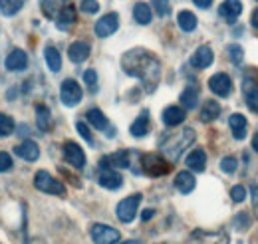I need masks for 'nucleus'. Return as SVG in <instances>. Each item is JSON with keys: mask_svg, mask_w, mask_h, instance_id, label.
Masks as SVG:
<instances>
[{"mask_svg": "<svg viewBox=\"0 0 258 244\" xmlns=\"http://www.w3.org/2000/svg\"><path fill=\"white\" fill-rule=\"evenodd\" d=\"M12 165H14L12 157H10V155H8L6 151H0V173H6V171H10V169H12Z\"/></svg>", "mask_w": 258, "mask_h": 244, "instance_id": "43", "label": "nucleus"}, {"mask_svg": "<svg viewBox=\"0 0 258 244\" xmlns=\"http://www.w3.org/2000/svg\"><path fill=\"white\" fill-rule=\"evenodd\" d=\"M151 6L155 8V12H157L161 18L171 14V2H169V0H153Z\"/></svg>", "mask_w": 258, "mask_h": 244, "instance_id": "37", "label": "nucleus"}, {"mask_svg": "<svg viewBox=\"0 0 258 244\" xmlns=\"http://www.w3.org/2000/svg\"><path fill=\"white\" fill-rule=\"evenodd\" d=\"M209 90L215 95H219V97H228L230 92H232V80L228 78V74L219 72V74L209 78Z\"/></svg>", "mask_w": 258, "mask_h": 244, "instance_id": "8", "label": "nucleus"}, {"mask_svg": "<svg viewBox=\"0 0 258 244\" xmlns=\"http://www.w3.org/2000/svg\"><path fill=\"white\" fill-rule=\"evenodd\" d=\"M232 226H234L236 230H240V232L246 230V228L250 226V216H248L246 213H238L234 218H232Z\"/></svg>", "mask_w": 258, "mask_h": 244, "instance_id": "36", "label": "nucleus"}, {"mask_svg": "<svg viewBox=\"0 0 258 244\" xmlns=\"http://www.w3.org/2000/svg\"><path fill=\"white\" fill-rule=\"evenodd\" d=\"M195 185H197V181H195L191 171H181V173H177V177H175V187H177L179 193H183V195L193 193Z\"/></svg>", "mask_w": 258, "mask_h": 244, "instance_id": "24", "label": "nucleus"}, {"mask_svg": "<svg viewBox=\"0 0 258 244\" xmlns=\"http://www.w3.org/2000/svg\"><path fill=\"white\" fill-rule=\"evenodd\" d=\"M226 52H228V58H230V62L232 64H240L242 62V58H244V50L238 46V44H230L228 48H226Z\"/></svg>", "mask_w": 258, "mask_h": 244, "instance_id": "35", "label": "nucleus"}, {"mask_svg": "<svg viewBox=\"0 0 258 244\" xmlns=\"http://www.w3.org/2000/svg\"><path fill=\"white\" fill-rule=\"evenodd\" d=\"M141 167H143L145 175H149V177H163L171 171L173 165H169V161H165L157 153H145L141 157Z\"/></svg>", "mask_w": 258, "mask_h": 244, "instance_id": "3", "label": "nucleus"}, {"mask_svg": "<svg viewBox=\"0 0 258 244\" xmlns=\"http://www.w3.org/2000/svg\"><path fill=\"white\" fill-rule=\"evenodd\" d=\"M187 167L195 173H203L207 167V153L203 149H193L187 155Z\"/></svg>", "mask_w": 258, "mask_h": 244, "instance_id": "25", "label": "nucleus"}, {"mask_svg": "<svg viewBox=\"0 0 258 244\" xmlns=\"http://www.w3.org/2000/svg\"><path fill=\"white\" fill-rule=\"evenodd\" d=\"M90 52H92V48H90V44L88 42H74L70 48H68V56H70V60L74 62V64H82V62L88 60V56H90Z\"/></svg>", "mask_w": 258, "mask_h": 244, "instance_id": "20", "label": "nucleus"}, {"mask_svg": "<svg viewBox=\"0 0 258 244\" xmlns=\"http://www.w3.org/2000/svg\"><path fill=\"white\" fill-rule=\"evenodd\" d=\"M76 129L80 131V135H82V137H84L88 143H94V135H92V131H90V127H88L86 123L78 121V123H76Z\"/></svg>", "mask_w": 258, "mask_h": 244, "instance_id": "44", "label": "nucleus"}, {"mask_svg": "<svg viewBox=\"0 0 258 244\" xmlns=\"http://www.w3.org/2000/svg\"><path fill=\"white\" fill-rule=\"evenodd\" d=\"M4 66H6L8 72H22V70H26V66H28V54H26L24 50H20V48H14V50L6 56Z\"/></svg>", "mask_w": 258, "mask_h": 244, "instance_id": "12", "label": "nucleus"}, {"mask_svg": "<svg viewBox=\"0 0 258 244\" xmlns=\"http://www.w3.org/2000/svg\"><path fill=\"white\" fill-rule=\"evenodd\" d=\"M82 86L76 82V80H72V78H68L62 82V88H60V97H62V103L68 105V107H76L80 101H82Z\"/></svg>", "mask_w": 258, "mask_h": 244, "instance_id": "7", "label": "nucleus"}, {"mask_svg": "<svg viewBox=\"0 0 258 244\" xmlns=\"http://www.w3.org/2000/svg\"><path fill=\"white\" fill-rule=\"evenodd\" d=\"M24 0H0V12L4 16H14L22 10Z\"/></svg>", "mask_w": 258, "mask_h": 244, "instance_id": "32", "label": "nucleus"}, {"mask_svg": "<svg viewBox=\"0 0 258 244\" xmlns=\"http://www.w3.org/2000/svg\"><path fill=\"white\" fill-rule=\"evenodd\" d=\"M151 16H153V12H151V6H149V4L137 2V4L133 6V18H135L137 24L147 26V24L151 22Z\"/></svg>", "mask_w": 258, "mask_h": 244, "instance_id": "27", "label": "nucleus"}, {"mask_svg": "<svg viewBox=\"0 0 258 244\" xmlns=\"http://www.w3.org/2000/svg\"><path fill=\"white\" fill-rule=\"evenodd\" d=\"M84 82H86V86L90 88V92L96 93L97 92V72L96 70H86V74H84Z\"/></svg>", "mask_w": 258, "mask_h": 244, "instance_id": "38", "label": "nucleus"}, {"mask_svg": "<svg viewBox=\"0 0 258 244\" xmlns=\"http://www.w3.org/2000/svg\"><path fill=\"white\" fill-rule=\"evenodd\" d=\"M219 115H221V105H219V101H215V99H205V101H203V107H201V121L211 123V121H215Z\"/></svg>", "mask_w": 258, "mask_h": 244, "instance_id": "22", "label": "nucleus"}, {"mask_svg": "<svg viewBox=\"0 0 258 244\" xmlns=\"http://www.w3.org/2000/svg\"><path fill=\"white\" fill-rule=\"evenodd\" d=\"M119 28V16L115 12H109L105 16H101L96 22V36L97 38H109L111 34H115Z\"/></svg>", "mask_w": 258, "mask_h": 244, "instance_id": "9", "label": "nucleus"}, {"mask_svg": "<svg viewBox=\"0 0 258 244\" xmlns=\"http://www.w3.org/2000/svg\"><path fill=\"white\" fill-rule=\"evenodd\" d=\"M129 133H131L133 137H145V135L149 133V111H147V109H143V111L139 113V117L131 123Z\"/></svg>", "mask_w": 258, "mask_h": 244, "instance_id": "23", "label": "nucleus"}, {"mask_svg": "<svg viewBox=\"0 0 258 244\" xmlns=\"http://www.w3.org/2000/svg\"><path fill=\"white\" fill-rule=\"evenodd\" d=\"M86 119L92 123L96 129H99V131H105V129L109 127V121H107V117H105V115H103V111H101V109H97V107L90 109V111L86 113Z\"/></svg>", "mask_w": 258, "mask_h": 244, "instance_id": "30", "label": "nucleus"}, {"mask_svg": "<svg viewBox=\"0 0 258 244\" xmlns=\"http://www.w3.org/2000/svg\"><path fill=\"white\" fill-rule=\"evenodd\" d=\"M250 24H252V28L254 30H258V8L252 12V18H250Z\"/></svg>", "mask_w": 258, "mask_h": 244, "instance_id": "47", "label": "nucleus"}, {"mask_svg": "<svg viewBox=\"0 0 258 244\" xmlns=\"http://www.w3.org/2000/svg\"><path fill=\"white\" fill-rule=\"evenodd\" d=\"M101 167H109V169H127L129 165V151H117V153H111L107 157H103L99 161Z\"/></svg>", "mask_w": 258, "mask_h": 244, "instance_id": "13", "label": "nucleus"}, {"mask_svg": "<svg viewBox=\"0 0 258 244\" xmlns=\"http://www.w3.org/2000/svg\"><path fill=\"white\" fill-rule=\"evenodd\" d=\"M141 201H143V195H141V193H133V195L125 197V199L117 205V209H115L117 218H119L121 222H125V224L133 222V218L137 216V209H139Z\"/></svg>", "mask_w": 258, "mask_h": 244, "instance_id": "5", "label": "nucleus"}, {"mask_svg": "<svg viewBox=\"0 0 258 244\" xmlns=\"http://www.w3.org/2000/svg\"><path fill=\"white\" fill-rule=\"evenodd\" d=\"M34 187L46 195H56V197H64L66 195V187L62 181L54 179L48 171H38L34 175Z\"/></svg>", "mask_w": 258, "mask_h": 244, "instance_id": "4", "label": "nucleus"}, {"mask_svg": "<svg viewBox=\"0 0 258 244\" xmlns=\"http://www.w3.org/2000/svg\"><path fill=\"white\" fill-rule=\"evenodd\" d=\"M252 149L258 153V131L254 133V137H252Z\"/></svg>", "mask_w": 258, "mask_h": 244, "instance_id": "48", "label": "nucleus"}, {"mask_svg": "<svg viewBox=\"0 0 258 244\" xmlns=\"http://www.w3.org/2000/svg\"><path fill=\"white\" fill-rule=\"evenodd\" d=\"M199 86L197 84H191V86H187L183 93H181V103H183V109H195L197 105H199Z\"/></svg>", "mask_w": 258, "mask_h": 244, "instance_id": "26", "label": "nucleus"}, {"mask_svg": "<svg viewBox=\"0 0 258 244\" xmlns=\"http://www.w3.org/2000/svg\"><path fill=\"white\" fill-rule=\"evenodd\" d=\"M90 236L94 244H119V230L109 226V224H94L90 228Z\"/></svg>", "mask_w": 258, "mask_h": 244, "instance_id": "6", "label": "nucleus"}, {"mask_svg": "<svg viewBox=\"0 0 258 244\" xmlns=\"http://www.w3.org/2000/svg\"><path fill=\"white\" fill-rule=\"evenodd\" d=\"M80 8L86 14H96L97 10H99V2L97 0H82L80 2Z\"/></svg>", "mask_w": 258, "mask_h": 244, "instance_id": "42", "label": "nucleus"}, {"mask_svg": "<svg viewBox=\"0 0 258 244\" xmlns=\"http://www.w3.org/2000/svg\"><path fill=\"white\" fill-rule=\"evenodd\" d=\"M197 16H195L191 10H181L179 16H177V24L183 32H193L197 28Z\"/></svg>", "mask_w": 258, "mask_h": 244, "instance_id": "29", "label": "nucleus"}, {"mask_svg": "<svg viewBox=\"0 0 258 244\" xmlns=\"http://www.w3.org/2000/svg\"><path fill=\"white\" fill-rule=\"evenodd\" d=\"M121 244H143L141 240H125V242H121Z\"/></svg>", "mask_w": 258, "mask_h": 244, "instance_id": "49", "label": "nucleus"}, {"mask_svg": "<svg viewBox=\"0 0 258 244\" xmlns=\"http://www.w3.org/2000/svg\"><path fill=\"white\" fill-rule=\"evenodd\" d=\"M121 68L125 70L127 76L137 78L145 92H155L159 80H161V62L155 58L153 52L143 50V48H135L123 54L121 58Z\"/></svg>", "mask_w": 258, "mask_h": 244, "instance_id": "1", "label": "nucleus"}, {"mask_svg": "<svg viewBox=\"0 0 258 244\" xmlns=\"http://www.w3.org/2000/svg\"><path fill=\"white\" fill-rule=\"evenodd\" d=\"M36 121L40 131H50L52 119H50V109L46 105H36Z\"/></svg>", "mask_w": 258, "mask_h": 244, "instance_id": "31", "label": "nucleus"}, {"mask_svg": "<svg viewBox=\"0 0 258 244\" xmlns=\"http://www.w3.org/2000/svg\"><path fill=\"white\" fill-rule=\"evenodd\" d=\"M14 129H16L14 119H12L10 115H6V113H0V137H8V135H12Z\"/></svg>", "mask_w": 258, "mask_h": 244, "instance_id": "34", "label": "nucleus"}, {"mask_svg": "<svg viewBox=\"0 0 258 244\" xmlns=\"http://www.w3.org/2000/svg\"><path fill=\"white\" fill-rule=\"evenodd\" d=\"M242 12V2L240 0H225L221 6H219V14L228 20V22H234Z\"/></svg>", "mask_w": 258, "mask_h": 244, "instance_id": "19", "label": "nucleus"}, {"mask_svg": "<svg viewBox=\"0 0 258 244\" xmlns=\"http://www.w3.org/2000/svg\"><path fill=\"white\" fill-rule=\"evenodd\" d=\"M193 141H195V131L191 127H187V129H181V131L169 135L161 143V151L169 161L175 163V161H179V157L183 155V151H185Z\"/></svg>", "mask_w": 258, "mask_h": 244, "instance_id": "2", "label": "nucleus"}, {"mask_svg": "<svg viewBox=\"0 0 258 244\" xmlns=\"http://www.w3.org/2000/svg\"><path fill=\"white\" fill-rule=\"evenodd\" d=\"M68 0H42V12L48 16V18H54L60 14V10L64 8L62 4Z\"/></svg>", "mask_w": 258, "mask_h": 244, "instance_id": "33", "label": "nucleus"}, {"mask_svg": "<svg viewBox=\"0 0 258 244\" xmlns=\"http://www.w3.org/2000/svg\"><path fill=\"white\" fill-rule=\"evenodd\" d=\"M185 117H187V111H185L183 107H179V105H169V107L163 111V123H165L167 127H177V125H181V123L185 121Z\"/></svg>", "mask_w": 258, "mask_h": 244, "instance_id": "16", "label": "nucleus"}, {"mask_svg": "<svg viewBox=\"0 0 258 244\" xmlns=\"http://www.w3.org/2000/svg\"><path fill=\"white\" fill-rule=\"evenodd\" d=\"M228 125H230V131H232L234 139L242 141L246 137V125H248V121H246V117L242 113H232L228 117Z\"/></svg>", "mask_w": 258, "mask_h": 244, "instance_id": "21", "label": "nucleus"}, {"mask_svg": "<svg viewBox=\"0 0 258 244\" xmlns=\"http://www.w3.org/2000/svg\"><path fill=\"white\" fill-rule=\"evenodd\" d=\"M97 183L101 185L103 189H109V191H115L123 185V177L115 171V169H109V167H101L99 171V177H97Z\"/></svg>", "mask_w": 258, "mask_h": 244, "instance_id": "11", "label": "nucleus"}, {"mask_svg": "<svg viewBox=\"0 0 258 244\" xmlns=\"http://www.w3.org/2000/svg\"><path fill=\"white\" fill-rule=\"evenodd\" d=\"M64 159L76 169H84L86 167V153L74 141H66L64 143Z\"/></svg>", "mask_w": 258, "mask_h": 244, "instance_id": "10", "label": "nucleus"}, {"mask_svg": "<svg viewBox=\"0 0 258 244\" xmlns=\"http://www.w3.org/2000/svg\"><path fill=\"white\" fill-rule=\"evenodd\" d=\"M76 20H78V16H76V8H74L72 4H66L64 8L60 10V14L56 16V26H58V30L66 32L74 26Z\"/></svg>", "mask_w": 258, "mask_h": 244, "instance_id": "17", "label": "nucleus"}, {"mask_svg": "<svg viewBox=\"0 0 258 244\" xmlns=\"http://www.w3.org/2000/svg\"><path fill=\"white\" fill-rule=\"evenodd\" d=\"M44 58H46L48 68H50L54 74L62 70V56H60V52H58L54 46H46V50H44Z\"/></svg>", "mask_w": 258, "mask_h": 244, "instance_id": "28", "label": "nucleus"}, {"mask_svg": "<svg viewBox=\"0 0 258 244\" xmlns=\"http://www.w3.org/2000/svg\"><path fill=\"white\" fill-rule=\"evenodd\" d=\"M195 6H199V8H203V10H207V8H211V4H213V0H193Z\"/></svg>", "mask_w": 258, "mask_h": 244, "instance_id": "45", "label": "nucleus"}, {"mask_svg": "<svg viewBox=\"0 0 258 244\" xmlns=\"http://www.w3.org/2000/svg\"><path fill=\"white\" fill-rule=\"evenodd\" d=\"M215 60V54H213V50L209 48V46H199L197 50H195L193 58H191V66L193 68H199V70H205V68H209L211 64Z\"/></svg>", "mask_w": 258, "mask_h": 244, "instance_id": "15", "label": "nucleus"}, {"mask_svg": "<svg viewBox=\"0 0 258 244\" xmlns=\"http://www.w3.org/2000/svg\"><path fill=\"white\" fill-rule=\"evenodd\" d=\"M244 97H246V107L250 109V111H254L258 115V90H250V92L244 93Z\"/></svg>", "mask_w": 258, "mask_h": 244, "instance_id": "39", "label": "nucleus"}, {"mask_svg": "<svg viewBox=\"0 0 258 244\" xmlns=\"http://www.w3.org/2000/svg\"><path fill=\"white\" fill-rule=\"evenodd\" d=\"M236 167H238V163H236V159H234L232 155L223 157V161H221V169H223L225 173H234V171H236Z\"/></svg>", "mask_w": 258, "mask_h": 244, "instance_id": "41", "label": "nucleus"}, {"mask_svg": "<svg viewBox=\"0 0 258 244\" xmlns=\"http://www.w3.org/2000/svg\"><path fill=\"white\" fill-rule=\"evenodd\" d=\"M230 199H232L234 203H242V201L246 199V189H244L242 185H234V187L230 189Z\"/></svg>", "mask_w": 258, "mask_h": 244, "instance_id": "40", "label": "nucleus"}, {"mask_svg": "<svg viewBox=\"0 0 258 244\" xmlns=\"http://www.w3.org/2000/svg\"><path fill=\"white\" fill-rule=\"evenodd\" d=\"M14 153L20 157V159H24V161H38V157H40V147H38V143H34L30 139H26V141H22L20 145H16L14 147Z\"/></svg>", "mask_w": 258, "mask_h": 244, "instance_id": "18", "label": "nucleus"}, {"mask_svg": "<svg viewBox=\"0 0 258 244\" xmlns=\"http://www.w3.org/2000/svg\"><path fill=\"white\" fill-rule=\"evenodd\" d=\"M195 244H228V236L225 232H207V230H195Z\"/></svg>", "mask_w": 258, "mask_h": 244, "instance_id": "14", "label": "nucleus"}, {"mask_svg": "<svg viewBox=\"0 0 258 244\" xmlns=\"http://www.w3.org/2000/svg\"><path fill=\"white\" fill-rule=\"evenodd\" d=\"M153 214H155V211H153V209H145V211H143V214H141V218H143V220H149V218H153Z\"/></svg>", "mask_w": 258, "mask_h": 244, "instance_id": "46", "label": "nucleus"}]
</instances>
